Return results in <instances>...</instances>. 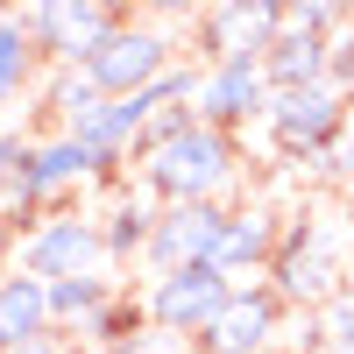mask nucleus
<instances>
[{
  "label": "nucleus",
  "instance_id": "f257e3e1",
  "mask_svg": "<svg viewBox=\"0 0 354 354\" xmlns=\"http://www.w3.org/2000/svg\"><path fill=\"white\" fill-rule=\"evenodd\" d=\"M347 277H354V220H347V205L305 198L298 213H283V241L270 255V270H262V283L290 312H319Z\"/></svg>",
  "mask_w": 354,
  "mask_h": 354
},
{
  "label": "nucleus",
  "instance_id": "f03ea898",
  "mask_svg": "<svg viewBox=\"0 0 354 354\" xmlns=\"http://www.w3.org/2000/svg\"><path fill=\"white\" fill-rule=\"evenodd\" d=\"M241 135H220L205 121H185L163 142H142L135 149V185L156 205H227V192L241 185Z\"/></svg>",
  "mask_w": 354,
  "mask_h": 354
},
{
  "label": "nucleus",
  "instance_id": "7ed1b4c3",
  "mask_svg": "<svg viewBox=\"0 0 354 354\" xmlns=\"http://www.w3.org/2000/svg\"><path fill=\"white\" fill-rule=\"evenodd\" d=\"M170 64H185L170 21H156V15H121V28H113L78 71L100 85V100H128V93H149Z\"/></svg>",
  "mask_w": 354,
  "mask_h": 354
},
{
  "label": "nucleus",
  "instance_id": "20e7f679",
  "mask_svg": "<svg viewBox=\"0 0 354 354\" xmlns=\"http://www.w3.org/2000/svg\"><path fill=\"white\" fill-rule=\"evenodd\" d=\"M15 270L43 277V283L100 277V270H106V234H100V213H85V205H57V213H43V220L15 241Z\"/></svg>",
  "mask_w": 354,
  "mask_h": 354
},
{
  "label": "nucleus",
  "instance_id": "39448f33",
  "mask_svg": "<svg viewBox=\"0 0 354 354\" xmlns=\"http://www.w3.org/2000/svg\"><path fill=\"white\" fill-rule=\"evenodd\" d=\"M21 28L36 43L43 71H78L121 28V8H106V0H36V8H21Z\"/></svg>",
  "mask_w": 354,
  "mask_h": 354
},
{
  "label": "nucleus",
  "instance_id": "423d86ee",
  "mask_svg": "<svg viewBox=\"0 0 354 354\" xmlns=\"http://www.w3.org/2000/svg\"><path fill=\"white\" fill-rule=\"evenodd\" d=\"M283 36V8L277 0H220V8H198L192 15V57L198 71L205 64H262L270 43Z\"/></svg>",
  "mask_w": 354,
  "mask_h": 354
},
{
  "label": "nucleus",
  "instance_id": "0eeeda50",
  "mask_svg": "<svg viewBox=\"0 0 354 354\" xmlns=\"http://www.w3.org/2000/svg\"><path fill=\"white\" fill-rule=\"evenodd\" d=\"M227 298H234V283L213 270V262H198V270H170V277H149V290H142L149 326L170 333V340H185V347L227 312Z\"/></svg>",
  "mask_w": 354,
  "mask_h": 354
},
{
  "label": "nucleus",
  "instance_id": "6e6552de",
  "mask_svg": "<svg viewBox=\"0 0 354 354\" xmlns=\"http://www.w3.org/2000/svg\"><path fill=\"white\" fill-rule=\"evenodd\" d=\"M283 333H290V305L270 283H241L227 298V312L192 340V354H277Z\"/></svg>",
  "mask_w": 354,
  "mask_h": 354
},
{
  "label": "nucleus",
  "instance_id": "1a4fd4ad",
  "mask_svg": "<svg viewBox=\"0 0 354 354\" xmlns=\"http://www.w3.org/2000/svg\"><path fill=\"white\" fill-rule=\"evenodd\" d=\"M347 113H354V100H347V93H333V85H312V93H270L262 135H270L283 156L312 163V156L340 135V121H347Z\"/></svg>",
  "mask_w": 354,
  "mask_h": 354
},
{
  "label": "nucleus",
  "instance_id": "9d476101",
  "mask_svg": "<svg viewBox=\"0 0 354 354\" xmlns=\"http://www.w3.org/2000/svg\"><path fill=\"white\" fill-rule=\"evenodd\" d=\"M227 213H234V205H163L149 248H142V270L170 277V270H198V262H213L220 234H227Z\"/></svg>",
  "mask_w": 354,
  "mask_h": 354
},
{
  "label": "nucleus",
  "instance_id": "9b49d317",
  "mask_svg": "<svg viewBox=\"0 0 354 354\" xmlns=\"http://www.w3.org/2000/svg\"><path fill=\"white\" fill-rule=\"evenodd\" d=\"M192 113L205 128H220V135L262 128V113H270V78H262V64H205Z\"/></svg>",
  "mask_w": 354,
  "mask_h": 354
},
{
  "label": "nucleus",
  "instance_id": "f8f14e48",
  "mask_svg": "<svg viewBox=\"0 0 354 354\" xmlns=\"http://www.w3.org/2000/svg\"><path fill=\"white\" fill-rule=\"evenodd\" d=\"M283 241V213L270 198H255V205H234L227 213V234H220V248H213V270L241 290V283H262V270H270V255Z\"/></svg>",
  "mask_w": 354,
  "mask_h": 354
},
{
  "label": "nucleus",
  "instance_id": "ddd939ff",
  "mask_svg": "<svg viewBox=\"0 0 354 354\" xmlns=\"http://www.w3.org/2000/svg\"><path fill=\"white\" fill-rule=\"evenodd\" d=\"M262 78L270 93H312V85H333V43L326 36H305V28H283L262 57Z\"/></svg>",
  "mask_w": 354,
  "mask_h": 354
},
{
  "label": "nucleus",
  "instance_id": "4468645a",
  "mask_svg": "<svg viewBox=\"0 0 354 354\" xmlns=\"http://www.w3.org/2000/svg\"><path fill=\"white\" fill-rule=\"evenodd\" d=\"M43 333H57L50 326V283L28 270H0V354H21Z\"/></svg>",
  "mask_w": 354,
  "mask_h": 354
},
{
  "label": "nucleus",
  "instance_id": "2eb2a0df",
  "mask_svg": "<svg viewBox=\"0 0 354 354\" xmlns=\"http://www.w3.org/2000/svg\"><path fill=\"white\" fill-rule=\"evenodd\" d=\"M156 213L163 205L149 198V192H121L100 213V234H106V270H128V262H142V248H149V234H156Z\"/></svg>",
  "mask_w": 354,
  "mask_h": 354
},
{
  "label": "nucleus",
  "instance_id": "dca6fc26",
  "mask_svg": "<svg viewBox=\"0 0 354 354\" xmlns=\"http://www.w3.org/2000/svg\"><path fill=\"white\" fill-rule=\"evenodd\" d=\"M113 298H121V283H113L106 270H100V277H64V283H50V326L78 340Z\"/></svg>",
  "mask_w": 354,
  "mask_h": 354
},
{
  "label": "nucleus",
  "instance_id": "f3484780",
  "mask_svg": "<svg viewBox=\"0 0 354 354\" xmlns=\"http://www.w3.org/2000/svg\"><path fill=\"white\" fill-rule=\"evenodd\" d=\"M36 85H43V57H36V43H28L21 15H0V113H8L21 93H36Z\"/></svg>",
  "mask_w": 354,
  "mask_h": 354
},
{
  "label": "nucleus",
  "instance_id": "a211bd4d",
  "mask_svg": "<svg viewBox=\"0 0 354 354\" xmlns=\"http://www.w3.org/2000/svg\"><path fill=\"white\" fill-rule=\"evenodd\" d=\"M142 333H156V326H149V305H142L135 290H121V298H113L93 326L78 333V347H93V354H121V347H135Z\"/></svg>",
  "mask_w": 354,
  "mask_h": 354
},
{
  "label": "nucleus",
  "instance_id": "6ab92c4d",
  "mask_svg": "<svg viewBox=\"0 0 354 354\" xmlns=\"http://www.w3.org/2000/svg\"><path fill=\"white\" fill-rule=\"evenodd\" d=\"M36 100H43V113H50L57 128H71V121H85V113L100 106V85L85 78V71H43Z\"/></svg>",
  "mask_w": 354,
  "mask_h": 354
},
{
  "label": "nucleus",
  "instance_id": "aec40b11",
  "mask_svg": "<svg viewBox=\"0 0 354 354\" xmlns=\"http://www.w3.org/2000/svg\"><path fill=\"white\" fill-rule=\"evenodd\" d=\"M312 326H319V354H354V277L312 312Z\"/></svg>",
  "mask_w": 354,
  "mask_h": 354
},
{
  "label": "nucleus",
  "instance_id": "412c9836",
  "mask_svg": "<svg viewBox=\"0 0 354 354\" xmlns=\"http://www.w3.org/2000/svg\"><path fill=\"white\" fill-rule=\"evenodd\" d=\"M354 15L347 8H333V0H290V8H283V28H305V36H340V28H347Z\"/></svg>",
  "mask_w": 354,
  "mask_h": 354
},
{
  "label": "nucleus",
  "instance_id": "4be33fe9",
  "mask_svg": "<svg viewBox=\"0 0 354 354\" xmlns=\"http://www.w3.org/2000/svg\"><path fill=\"white\" fill-rule=\"evenodd\" d=\"M312 177H319V185H347V177H354V113L340 121V135L326 142V149L312 156Z\"/></svg>",
  "mask_w": 354,
  "mask_h": 354
},
{
  "label": "nucleus",
  "instance_id": "5701e85b",
  "mask_svg": "<svg viewBox=\"0 0 354 354\" xmlns=\"http://www.w3.org/2000/svg\"><path fill=\"white\" fill-rule=\"evenodd\" d=\"M333 93H347V100H354V21L333 36Z\"/></svg>",
  "mask_w": 354,
  "mask_h": 354
},
{
  "label": "nucleus",
  "instance_id": "b1692460",
  "mask_svg": "<svg viewBox=\"0 0 354 354\" xmlns=\"http://www.w3.org/2000/svg\"><path fill=\"white\" fill-rule=\"evenodd\" d=\"M21 156H28V135L0 128V177H15V170H21Z\"/></svg>",
  "mask_w": 354,
  "mask_h": 354
},
{
  "label": "nucleus",
  "instance_id": "393cba45",
  "mask_svg": "<svg viewBox=\"0 0 354 354\" xmlns=\"http://www.w3.org/2000/svg\"><path fill=\"white\" fill-rule=\"evenodd\" d=\"M121 354H192L185 340H170V333H142L135 347H121Z\"/></svg>",
  "mask_w": 354,
  "mask_h": 354
},
{
  "label": "nucleus",
  "instance_id": "a878e982",
  "mask_svg": "<svg viewBox=\"0 0 354 354\" xmlns=\"http://www.w3.org/2000/svg\"><path fill=\"white\" fill-rule=\"evenodd\" d=\"M21 354H78V340L71 333H43V340H28Z\"/></svg>",
  "mask_w": 354,
  "mask_h": 354
},
{
  "label": "nucleus",
  "instance_id": "bb28decb",
  "mask_svg": "<svg viewBox=\"0 0 354 354\" xmlns=\"http://www.w3.org/2000/svg\"><path fill=\"white\" fill-rule=\"evenodd\" d=\"M15 241H21V227L0 213V270H15Z\"/></svg>",
  "mask_w": 354,
  "mask_h": 354
},
{
  "label": "nucleus",
  "instance_id": "cd10ccee",
  "mask_svg": "<svg viewBox=\"0 0 354 354\" xmlns=\"http://www.w3.org/2000/svg\"><path fill=\"white\" fill-rule=\"evenodd\" d=\"M340 205H347V220H354V177H347V185H340Z\"/></svg>",
  "mask_w": 354,
  "mask_h": 354
}]
</instances>
